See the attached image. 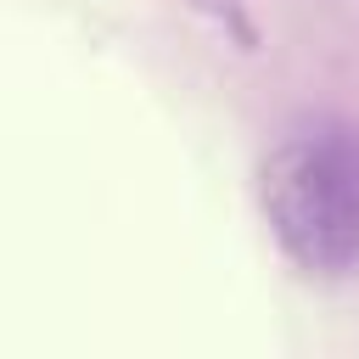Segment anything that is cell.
Here are the masks:
<instances>
[{
  "mask_svg": "<svg viewBox=\"0 0 359 359\" xmlns=\"http://www.w3.org/2000/svg\"><path fill=\"white\" fill-rule=\"evenodd\" d=\"M258 208L275 247L314 280L359 275V129L314 118L258 163Z\"/></svg>",
  "mask_w": 359,
  "mask_h": 359,
  "instance_id": "6da1fadb",
  "label": "cell"
},
{
  "mask_svg": "<svg viewBox=\"0 0 359 359\" xmlns=\"http://www.w3.org/2000/svg\"><path fill=\"white\" fill-rule=\"evenodd\" d=\"M180 6H191L202 22H213L236 50H258V45H264V34H258V22H252V6H247V0H180Z\"/></svg>",
  "mask_w": 359,
  "mask_h": 359,
  "instance_id": "7a4b0ae2",
  "label": "cell"
}]
</instances>
